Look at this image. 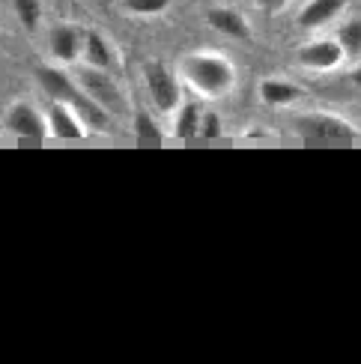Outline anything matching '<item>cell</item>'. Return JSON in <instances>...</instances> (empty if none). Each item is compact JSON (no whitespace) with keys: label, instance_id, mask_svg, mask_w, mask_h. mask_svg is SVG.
Instances as JSON below:
<instances>
[{"label":"cell","instance_id":"obj_16","mask_svg":"<svg viewBox=\"0 0 361 364\" xmlns=\"http://www.w3.org/2000/svg\"><path fill=\"white\" fill-rule=\"evenodd\" d=\"M12 6H15L18 21L27 30H36L39 27V21H42V4H39V0H12Z\"/></svg>","mask_w":361,"mask_h":364},{"label":"cell","instance_id":"obj_19","mask_svg":"<svg viewBox=\"0 0 361 364\" xmlns=\"http://www.w3.org/2000/svg\"><path fill=\"white\" fill-rule=\"evenodd\" d=\"M198 134H203V138H218L221 134V119H218V114H203L200 117V132Z\"/></svg>","mask_w":361,"mask_h":364},{"label":"cell","instance_id":"obj_4","mask_svg":"<svg viewBox=\"0 0 361 364\" xmlns=\"http://www.w3.org/2000/svg\"><path fill=\"white\" fill-rule=\"evenodd\" d=\"M144 81H146V93H149V102L156 105V111L176 114V108L183 105V87H179L176 75L161 63H146Z\"/></svg>","mask_w":361,"mask_h":364},{"label":"cell","instance_id":"obj_20","mask_svg":"<svg viewBox=\"0 0 361 364\" xmlns=\"http://www.w3.org/2000/svg\"><path fill=\"white\" fill-rule=\"evenodd\" d=\"M293 4V0H257V6L266 9V12H281V9H287Z\"/></svg>","mask_w":361,"mask_h":364},{"label":"cell","instance_id":"obj_18","mask_svg":"<svg viewBox=\"0 0 361 364\" xmlns=\"http://www.w3.org/2000/svg\"><path fill=\"white\" fill-rule=\"evenodd\" d=\"M123 6L131 15H161L171 6V0H123Z\"/></svg>","mask_w":361,"mask_h":364},{"label":"cell","instance_id":"obj_13","mask_svg":"<svg viewBox=\"0 0 361 364\" xmlns=\"http://www.w3.org/2000/svg\"><path fill=\"white\" fill-rule=\"evenodd\" d=\"M305 93L298 90L296 84H290V81H284V78H266L263 84H260V99L266 102V105H272V108H284V105H293V102H298Z\"/></svg>","mask_w":361,"mask_h":364},{"label":"cell","instance_id":"obj_5","mask_svg":"<svg viewBox=\"0 0 361 364\" xmlns=\"http://www.w3.org/2000/svg\"><path fill=\"white\" fill-rule=\"evenodd\" d=\"M4 129L15 138H27V141H42L48 138V117H42L36 105H30L27 99L12 102L4 111Z\"/></svg>","mask_w":361,"mask_h":364},{"label":"cell","instance_id":"obj_7","mask_svg":"<svg viewBox=\"0 0 361 364\" xmlns=\"http://www.w3.org/2000/svg\"><path fill=\"white\" fill-rule=\"evenodd\" d=\"M48 132H51V138H60V141H81V138H87V123H84V117L72 108V105L51 99Z\"/></svg>","mask_w":361,"mask_h":364},{"label":"cell","instance_id":"obj_8","mask_svg":"<svg viewBox=\"0 0 361 364\" xmlns=\"http://www.w3.org/2000/svg\"><path fill=\"white\" fill-rule=\"evenodd\" d=\"M84 33L87 30L78 27V24H57L48 36V51L57 63H75L81 60V51H84Z\"/></svg>","mask_w":361,"mask_h":364},{"label":"cell","instance_id":"obj_6","mask_svg":"<svg viewBox=\"0 0 361 364\" xmlns=\"http://www.w3.org/2000/svg\"><path fill=\"white\" fill-rule=\"evenodd\" d=\"M343 60H347V51H343L338 36L335 39H328V36L311 39L298 48V63L305 69H313V72H332L343 63Z\"/></svg>","mask_w":361,"mask_h":364},{"label":"cell","instance_id":"obj_21","mask_svg":"<svg viewBox=\"0 0 361 364\" xmlns=\"http://www.w3.org/2000/svg\"><path fill=\"white\" fill-rule=\"evenodd\" d=\"M352 84L361 87V66H355V72H352Z\"/></svg>","mask_w":361,"mask_h":364},{"label":"cell","instance_id":"obj_12","mask_svg":"<svg viewBox=\"0 0 361 364\" xmlns=\"http://www.w3.org/2000/svg\"><path fill=\"white\" fill-rule=\"evenodd\" d=\"M206 21L212 30H218V33L224 36H233V39H248L251 36V27L245 21V15L233 9V6H215V9H209L206 15Z\"/></svg>","mask_w":361,"mask_h":364},{"label":"cell","instance_id":"obj_2","mask_svg":"<svg viewBox=\"0 0 361 364\" xmlns=\"http://www.w3.org/2000/svg\"><path fill=\"white\" fill-rule=\"evenodd\" d=\"M36 78H39L42 90H45V93H48L54 102L72 105V108L84 117V123L96 126V129H108L111 111H104L102 105H99L93 96H90L78 81L72 78V75H66L63 69H57V66H39V69H36Z\"/></svg>","mask_w":361,"mask_h":364},{"label":"cell","instance_id":"obj_9","mask_svg":"<svg viewBox=\"0 0 361 364\" xmlns=\"http://www.w3.org/2000/svg\"><path fill=\"white\" fill-rule=\"evenodd\" d=\"M81 87L102 105L104 111H117L119 105H123V93L117 90V84H114L111 75L102 72V69H90V66H87V72L81 75Z\"/></svg>","mask_w":361,"mask_h":364},{"label":"cell","instance_id":"obj_14","mask_svg":"<svg viewBox=\"0 0 361 364\" xmlns=\"http://www.w3.org/2000/svg\"><path fill=\"white\" fill-rule=\"evenodd\" d=\"M200 108L194 102L179 105L176 108V119H173V138H194L200 132Z\"/></svg>","mask_w":361,"mask_h":364},{"label":"cell","instance_id":"obj_11","mask_svg":"<svg viewBox=\"0 0 361 364\" xmlns=\"http://www.w3.org/2000/svg\"><path fill=\"white\" fill-rule=\"evenodd\" d=\"M81 60L90 69H102V72H111L117 66V54L111 48V42L104 39L102 33H96V30H87V33H84Z\"/></svg>","mask_w":361,"mask_h":364},{"label":"cell","instance_id":"obj_3","mask_svg":"<svg viewBox=\"0 0 361 364\" xmlns=\"http://www.w3.org/2000/svg\"><path fill=\"white\" fill-rule=\"evenodd\" d=\"M293 132L298 138L313 141V144H355L361 141V132L338 114L328 111H308L293 117Z\"/></svg>","mask_w":361,"mask_h":364},{"label":"cell","instance_id":"obj_15","mask_svg":"<svg viewBox=\"0 0 361 364\" xmlns=\"http://www.w3.org/2000/svg\"><path fill=\"white\" fill-rule=\"evenodd\" d=\"M338 42L343 45L347 57H361V18H352L347 24H340Z\"/></svg>","mask_w":361,"mask_h":364},{"label":"cell","instance_id":"obj_17","mask_svg":"<svg viewBox=\"0 0 361 364\" xmlns=\"http://www.w3.org/2000/svg\"><path fill=\"white\" fill-rule=\"evenodd\" d=\"M134 134H138V141H161V129L146 111L134 114Z\"/></svg>","mask_w":361,"mask_h":364},{"label":"cell","instance_id":"obj_1","mask_svg":"<svg viewBox=\"0 0 361 364\" xmlns=\"http://www.w3.org/2000/svg\"><path fill=\"white\" fill-rule=\"evenodd\" d=\"M179 78L203 99H221L236 87V66L218 51H194L179 60Z\"/></svg>","mask_w":361,"mask_h":364},{"label":"cell","instance_id":"obj_10","mask_svg":"<svg viewBox=\"0 0 361 364\" xmlns=\"http://www.w3.org/2000/svg\"><path fill=\"white\" fill-rule=\"evenodd\" d=\"M343 9H347V0H308L305 9L298 12V24L305 30H320L332 24Z\"/></svg>","mask_w":361,"mask_h":364}]
</instances>
